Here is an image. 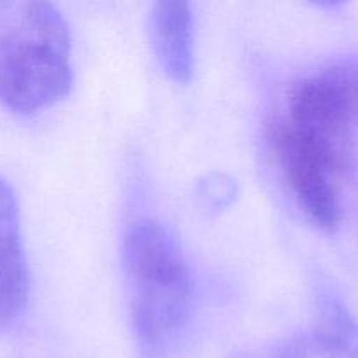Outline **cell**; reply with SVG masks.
Here are the masks:
<instances>
[{"label":"cell","mask_w":358,"mask_h":358,"mask_svg":"<svg viewBox=\"0 0 358 358\" xmlns=\"http://www.w3.org/2000/svg\"><path fill=\"white\" fill-rule=\"evenodd\" d=\"M358 140V58L336 62L289 87L269 124V142L290 147L345 180Z\"/></svg>","instance_id":"6da1fadb"},{"label":"cell","mask_w":358,"mask_h":358,"mask_svg":"<svg viewBox=\"0 0 358 358\" xmlns=\"http://www.w3.org/2000/svg\"><path fill=\"white\" fill-rule=\"evenodd\" d=\"M30 296V273L21 241L20 206L13 187L0 178V329L21 317Z\"/></svg>","instance_id":"277c9868"},{"label":"cell","mask_w":358,"mask_h":358,"mask_svg":"<svg viewBox=\"0 0 358 358\" xmlns=\"http://www.w3.org/2000/svg\"><path fill=\"white\" fill-rule=\"evenodd\" d=\"M150 27L163 72L175 83H189L194 70L191 6L182 0L154 3Z\"/></svg>","instance_id":"5b68a950"},{"label":"cell","mask_w":358,"mask_h":358,"mask_svg":"<svg viewBox=\"0 0 358 358\" xmlns=\"http://www.w3.org/2000/svg\"><path fill=\"white\" fill-rule=\"evenodd\" d=\"M72 84L65 17L49 2L27 3L0 38V101L30 114L69 96Z\"/></svg>","instance_id":"7a4b0ae2"},{"label":"cell","mask_w":358,"mask_h":358,"mask_svg":"<svg viewBox=\"0 0 358 358\" xmlns=\"http://www.w3.org/2000/svg\"><path fill=\"white\" fill-rule=\"evenodd\" d=\"M122 264L136 334L145 345H161L187 320V261L166 227L156 220H138L124 236Z\"/></svg>","instance_id":"3957f363"},{"label":"cell","mask_w":358,"mask_h":358,"mask_svg":"<svg viewBox=\"0 0 358 358\" xmlns=\"http://www.w3.org/2000/svg\"><path fill=\"white\" fill-rule=\"evenodd\" d=\"M315 346L327 358H358V322L338 301L322 304L315 325Z\"/></svg>","instance_id":"8992f818"}]
</instances>
